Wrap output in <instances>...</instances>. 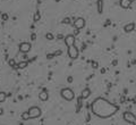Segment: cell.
I'll use <instances>...</instances> for the list:
<instances>
[{
	"label": "cell",
	"mask_w": 136,
	"mask_h": 125,
	"mask_svg": "<svg viewBox=\"0 0 136 125\" xmlns=\"http://www.w3.org/2000/svg\"><path fill=\"white\" fill-rule=\"evenodd\" d=\"M47 39H48V40H52V39H53V35H52L51 33H48V34H47Z\"/></svg>",
	"instance_id": "d6986e66"
},
{
	"label": "cell",
	"mask_w": 136,
	"mask_h": 125,
	"mask_svg": "<svg viewBox=\"0 0 136 125\" xmlns=\"http://www.w3.org/2000/svg\"><path fill=\"white\" fill-rule=\"evenodd\" d=\"M15 63H16V61H15L14 59H9V61H8L9 66H11V67H13V66H15Z\"/></svg>",
	"instance_id": "ac0fdd59"
},
{
	"label": "cell",
	"mask_w": 136,
	"mask_h": 125,
	"mask_svg": "<svg viewBox=\"0 0 136 125\" xmlns=\"http://www.w3.org/2000/svg\"><path fill=\"white\" fill-rule=\"evenodd\" d=\"M67 81H68L69 83H71V82H73V77H71V76H69V77L67 79Z\"/></svg>",
	"instance_id": "ffe728a7"
},
{
	"label": "cell",
	"mask_w": 136,
	"mask_h": 125,
	"mask_svg": "<svg viewBox=\"0 0 136 125\" xmlns=\"http://www.w3.org/2000/svg\"><path fill=\"white\" fill-rule=\"evenodd\" d=\"M134 125H136V120H135V122H134Z\"/></svg>",
	"instance_id": "7402d4cb"
},
{
	"label": "cell",
	"mask_w": 136,
	"mask_h": 125,
	"mask_svg": "<svg viewBox=\"0 0 136 125\" xmlns=\"http://www.w3.org/2000/svg\"><path fill=\"white\" fill-rule=\"evenodd\" d=\"M124 120L128 122V123H133L134 124V122L136 120V117L134 114H131L129 111H126V113H124Z\"/></svg>",
	"instance_id": "8992f818"
},
{
	"label": "cell",
	"mask_w": 136,
	"mask_h": 125,
	"mask_svg": "<svg viewBox=\"0 0 136 125\" xmlns=\"http://www.w3.org/2000/svg\"><path fill=\"white\" fill-rule=\"evenodd\" d=\"M131 5V0H120V6L124 9H128Z\"/></svg>",
	"instance_id": "9c48e42d"
},
{
	"label": "cell",
	"mask_w": 136,
	"mask_h": 125,
	"mask_svg": "<svg viewBox=\"0 0 136 125\" xmlns=\"http://www.w3.org/2000/svg\"><path fill=\"white\" fill-rule=\"evenodd\" d=\"M56 1H60V0H56Z\"/></svg>",
	"instance_id": "603a6c76"
},
{
	"label": "cell",
	"mask_w": 136,
	"mask_h": 125,
	"mask_svg": "<svg viewBox=\"0 0 136 125\" xmlns=\"http://www.w3.org/2000/svg\"><path fill=\"white\" fill-rule=\"evenodd\" d=\"M134 26H135V25H134L133 23H129L124 27V30H125V32H131V31L134 30Z\"/></svg>",
	"instance_id": "7c38bea8"
},
{
	"label": "cell",
	"mask_w": 136,
	"mask_h": 125,
	"mask_svg": "<svg viewBox=\"0 0 136 125\" xmlns=\"http://www.w3.org/2000/svg\"><path fill=\"white\" fill-rule=\"evenodd\" d=\"M31 48H32V44H31V43L24 42V43H22V44L19 46V51L23 52V54H26V52H28V51L31 50Z\"/></svg>",
	"instance_id": "52a82bcc"
},
{
	"label": "cell",
	"mask_w": 136,
	"mask_h": 125,
	"mask_svg": "<svg viewBox=\"0 0 136 125\" xmlns=\"http://www.w3.org/2000/svg\"><path fill=\"white\" fill-rule=\"evenodd\" d=\"M68 56L71 57V59H76L78 57V49L75 46L68 47Z\"/></svg>",
	"instance_id": "277c9868"
},
{
	"label": "cell",
	"mask_w": 136,
	"mask_h": 125,
	"mask_svg": "<svg viewBox=\"0 0 136 125\" xmlns=\"http://www.w3.org/2000/svg\"><path fill=\"white\" fill-rule=\"evenodd\" d=\"M27 66V61H22L18 64V68H25Z\"/></svg>",
	"instance_id": "e0dca14e"
},
{
	"label": "cell",
	"mask_w": 136,
	"mask_h": 125,
	"mask_svg": "<svg viewBox=\"0 0 136 125\" xmlns=\"http://www.w3.org/2000/svg\"><path fill=\"white\" fill-rule=\"evenodd\" d=\"M6 93L5 92H0V102H4L6 100Z\"/></svg>",
	"instance_id": "9a60e30c"
},
{
	"label": "cell",
	"mask_w": 136,
	"mask_h": 125,
	"mask_svg": "<svg viewBox=\"0 0 136 125\" xmlns=\"http://www.w3.org/2000/svg\"><path fill=\"white\" fill-rule=\"evenodd\" d=\"M90 94H91V90L90 89H85V90H83V92H82V98L86 99V98L90 97Z\"/></svg>",
	"instance_id": "8fae6325"
},
{
	"label": "cell",
	"mask_w": 136,
	"mask_h": 125,
	"mask_svg": "<svg viewBox=\"0 0 136 125\" xmlns=\"http://www.w3.org/2000/svg\"><path fill=\"white\" fill-rule=\"evenodd\" d=\"M40 18H41L40 13H39V11H36V13H35V15H34V22H39V21H40Z\"/></svg>",
	"instance_id": "2e32d148"
},
{
	"label": "cell",
	"mask_w": 136,
	"mask_h": 125,
	"mask_svg": "<svg viewBox=\"0 0 136 125\" xmlns=\"http://www.w3.org/2000/svg\"><path fill=\"white\" fill-rule=\"evenodd\" d=\"M74 43H75V37L74 35H67L65 38V44L67 47L74 46Z\"/></svg>",
	"instance_id": "ba28073f"
},
{
	"label": "cell",
	"mask_w": 136,
	"mask_h": 125,
	"mask_svg": "<svg viewBox=\"0 0 136 125\" xmlns=\"http://www.w3.org/2000/svg\"><path fill=\"white\" fill-rule=\"evenodd\" d=\"M96 5H98V11L99 13H102V10H103V1L102 0H98Z\"/></svg>",
	"instance_id": "4fadbf2b"
},
{
	"label": "cell",
	"mask_w": 136,
	"mask_h": 125,
	"mask_svg": "<svg viewBox=\"0 0 136 125\" xmlns=\"http://www.w3.org/2000/svg\"><path fill=\"white\" fill-rule=\"evenodd\" d=\"M92 113L100 118H109L117 113L118 108L107 99L98 98L92 102Z\"/></svg>",
	"instance_id": "6da1fadb"
},
{
	"label": "cell",
	"mask_w": 136,
	"mask_h": 125,
	"mask_svg": "<svg viewBox=\"0 0 136 125\" xmlns=\"http://www.w3.org/2000/svg\"><path fill=\"white\" fill-rule=\"evenodd\" d=\"M4 114V109L2 108H0V115H2Z\"/></svg>",
	"instance_id": "44dd1931"
},
{
	"label": "cell",
	"mask_w": 136,
	"mask_h": 125,
	"mask_svg": "<svg viewBox=\"0 0 136 125\" xmlns=\"http://www.w3.org/2000/svg\"><path fill=\"white\" fill-rule=\"evenodd\" d=\"M61 97L64 98L65 100H68V101H71V100H73L74 99V97H75V94H74V92H73V90L71 89H62L61 90Z\"/></svg>",
	"instance_id": "7a4b0ae2"
},
{
	"label": "cell",
	"mask_w": 136,
	"mask_h": 125,
	"mask_svg": "<svg viewBox=\"0 0 136 125\" xmlns=\"http://www.w3.org/2000/svg\"><path fill=\"white\" fill-rule=\"evenodd\" d=\"M22 118H23L24 120H27L31 118V117H30V114H28V111H25V113L22 114Z\"/></svg>",
	"instance_id": "5bb4252c"
},
{
	"label": "cell",
	"mask_w": 136,
	"mask_h": 125,
	"mask_svg": "<svg viewBox=\"0 0 136 125\" xmlns=\"http://www.w3.org/2000/svg\"><path fill=\"white\" fill-rule=\"evenodd\" d=\"M39 98H40L42 101H47L48 98H49V94H48V92L45 91V90H43V91H41V92H40V94H39Z\"/></svg>",
	"instance_id": "30bf717a"
},
{
	"label": "cell",
	"mask_w": 136,
	"mask_h": 125,
	"mask_svg": "<svg viewBox=\"0 0 136 125\" xmlns=\"http://www.w3.org/2000/svg\"><path fill=\"white\" fill-rule=\"evenodd\" d=\"M74 26H75L76 30H81V28H83L85 26V19L82 18V17L76 18L75 22H74Z\"/></svg>",
	"instance_id": "5b68a950"
},
{
	"label": "cell",
	"mask_w": 136,
	"mask_h": 125,
	"mask_svg": "<svg viewBox=\"0 0 136 125\" xmlns=\"http://www.w3.org/2000/svg\"><path fill=\"white\" fill-rule=\"evenodd\" d=\"M28 114L31 118H38L41 116V109L39 107H31L28 109Z\"/></svg>",
	"instance_id": "3957f363"
}]
</instances>
